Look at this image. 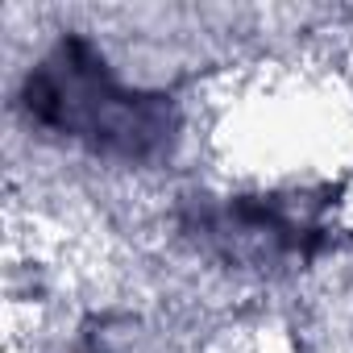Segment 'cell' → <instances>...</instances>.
Returning a JSON list of instances; mask_svg holds the SVG:
<instances>
[{
  "mask_svg": "<svg viewBox=\"0 0 353 353\" xmlns=\"http://www.w3.org/2000/svg\"><path fill=\"white\" fill-rule=\"evenodd\" d=\"M26 108L38 125L83 141L96 154L150 158L174 137V112L162 96L121 88L104 59L79 42H59L26 79Z\"/></svg>",
  "mask_w": 353,
  "mask_h": 353,
  "instance_id": "6da1fadb",
  "label": "cell"
}]
</instances>
